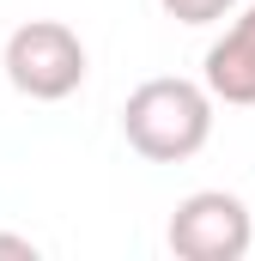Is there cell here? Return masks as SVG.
Listing matches in <instances>:
<instances>
[{"label":"cell","mask_w":255,"mask_h":261,"mask_svg":"<svg viewBox=\"0 0 255 261\" xmlns=\"http://www.w3.org/2000/svg\"><path fill=\"white\" fill-rule=\"evenodd\" d=\"M122 134L140 158L183 164L213 134V91L194 85V79H146L122 103Z\"/></svg>","instance_id":"cell-1"},{"label":"cell","mask_w":255,"mask_h":261,"mask_svg":"<svg viewBox=\"0 0 255 261\" xmlns=\"http://www.w3.org/2000/svg\"><path fill=\"white\" fill-rule=\"evenodd\" d=\"M6 79L12 91L37 97V103H61L85 85V43L79 31L61 24V18H31L6 37Z\"/></svg>","instance_id":"cell-2"},{"label":"cell","mask_w":255,"mask_h":261,"mask_svg":"<svg viewBox=\"0 0 255 261\" xmlns=\"http://www.w3.org/2000/svg\"><path fill=\"white\" fill-rule=\"evenodd\" d=\"M170 249L183 261H243L255 243V219L249 206L225 189H200L170 213Z\"/></svg>","instance_id":"cell-3"},{"label":"cell","mask_w":255,"mask_h":261,"mask_svg":"<svg viewBox=\"0 0 255 261\" xmlns=\"http://www.w3.org/2000/svg\"><path fill=\"white\" fill-rule=\"evenodd\" d=\"M207 91L225 103H255V6L207 49Z\"/></svg>","instance_id":"cell-4"},{"label":"cell","mask_w":255,"mask_h":261,"mask_svg":"<svg viewBox=\"0 0 255 261\" xmlns=\"http://www.w3.org/2000/svg\"><path fill=\"white\" fill-rule=\"evenodd\" d=\"M170 18H183V24H213V18H225V12H237V0H158Z\"/></svg>","instance_id":"cell-5"},{"label":"cell","mask_w":255,"mask_h":261,"mask_svg":"<svg viewBox=\"0 0 255 261\" xmlns=\"http://www.w3.org/2000/svg\"><path fill=\"white\" fill-rule=\"evenodd\" d=\"M0 255H24V261H31L37 243H31V237H0Z\"/></svg>","instance_id":"cell-6"}]
</instances>
